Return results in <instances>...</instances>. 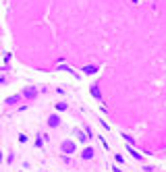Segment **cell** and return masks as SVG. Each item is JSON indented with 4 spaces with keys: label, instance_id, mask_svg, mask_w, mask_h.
Here are the masks:
<instances>
[{
    "label": "cell",
    "instance_id": "1",
    "mask_svg": "<svg viewBox=\"0 0 166 172\" xmlns=\"http://www.w3.org/2000/svg\"><path fill=\"white\" fill-rule=\"evenodd\" d=\"M91 156H93V149H85V151H83V158H85V160H89Z\"/></svg>",
    "mask_w": 166,
    "mask_h": 172
},
{
    "label": "cell",
    "instance_id": "2",
    "mask_svg": "<svg viewBox=\"0 0 166 172\" xmlns=\"http://www.w3.org/2000/svg\"><path fill=\"white\" fill-rule=\"evenodd\" d=\"M63 149H65V151H73V143H65Z\"/></svg>",
    "mask_w": 166,
    "mask_h": 172
},
{
    "label": "cell",
    "instance_id": "3",
    "mask_svg": "<svg viewBox=\"0 0 166 172\" xmlns=\"http://www.w3.org/2000/svg\"><path fill=\"white\" fill-rule=\"evenodd\" d=\"M50 124L56 126V124H58V116H52V118H50Z\"/></svg>",
    "mask_w": 166,
    "mask_h": 172
}]
</instances>
